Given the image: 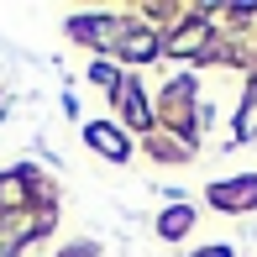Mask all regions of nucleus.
<instances>
[{
  "label": "nucleus",
  "mask_w": 257,
  "mask_h": 257,
  "mask_svg": "<svg viewBox=\"0 0 257 257\" xmlns=\"http://www.w3.org/2000/svg\"><path fill=\"white\" fill-rule=\"evenodd\" d=\"M210 200H215V205H226V210L257 205V179H236V184H220V189H210Z\"/></svg>",
  "instance_id": "obj_1"
},
{
  "label": "nucleus",
  "mask_w": 257,
  "mask_h": 257,
  "mask_svg": "<svg viewBox=\"0 0 257 257\" xmlns=\"http://www.w3.org/2000/svg\"><path fill=\"white\" fill-rule=\"evenodd\" d=\"M84 137H89V147H100L105 158H126V137L115 132V126H89Z\"/></svg>",
  "instance_id": "obj_2"
},
{
  "label": "nucleus",
  "mask_w": 257,
  "mask_h": 257,
  "mask_svg": "<svg viewBox=\"0 0 257 257\" xmlns=\"http://www.w3.org/2000/svg\"><path fill=\"white\" fill-rule=\"evenodd\" d=\"M189 231V210H163V236H179Z\"/></svg>",
  "instance_id": "obj_3"
},
{
  "label": "nucleus",
  "mask_w": 257,
  "mask_h": 257,
  "mask_svg": "<svg viewBox=\"0 0 257 257\" xmlns=\"http://www.w3.org/2000/svg\"><path fill=\"white\" fill-rule=\"evenodd\" d=\"M153 48H158V42H153V32H132V37H126V53H132V58H147Z\"/></svg>",
  "instance_id": "obj_4"
},
{
  "label": "nucleus",
  "mask_w": 257,
  "mask_h": 257,
  "mask_svg": "<svg viewBox=\"0 0 257 257\" xmlns=\"http://www.w3.org/2000/svg\"><path fill=\"white\" fill-rule=\"evenodd\" d=\"M121 105H126V115H132V121H142V95H137L132 84H121Z\"/></svg>",
  "instance_id": "obj_5"
},
{
  "label": "nucleus",
  "mask_w": 257,
  "mask_h": 257,
  "mask_svg": "<svg viewBox=\"0 0 257 257\" xmlns=\"http://www.w3.org/2000/svg\"><path fill=\"white\" fill-rule=\"evenodd\" d=\"M252 132H257V100L241 110V137H252Z\"/></svg>",
  "instance_id": "obj_6"
}]
</instances>
